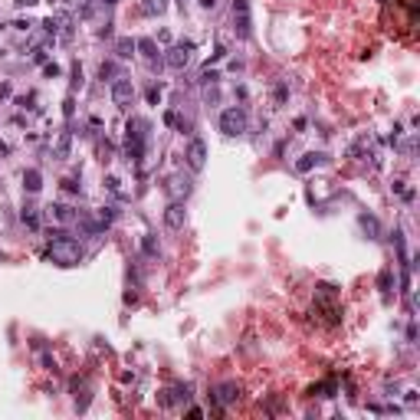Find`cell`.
Instances as JSON below:
<instances>
[{"mask_svg": "<svg viewBox=\"0 0 420 420\" xmlns=\"http://www.w3.org/2000/svg\"><path fill=\"white\" fill-rule=\"evenodd\" d=\"M46 260H53L56 266H79V263H82V243H79V240H73L66 230H53L50 233Z\"/></svg>", "mask_w": 420, "mask_h": 420, "instance_id": "6da1fadb", "label": "cell"}, {"mask_svg": "<svg viewBox=\"0 0 420 420\" xmlns=\"http://www.w3.org/2000/svg\"><path fill=\"white\" fill-rule=\"evenodd\" d=\"M148 135H151V125H148L145 119H128V125H125V154H128V161L142 165V158L148 151Z\"/></svg>", "mask_w": 420, "mask_h": 420, "instance_id": "7a4b0ae2", "label": "cell"}, {"mask_svg": "<svg viewBox=\"0 0 420 420\" xmlns=\"http://www.w3.org/2000/svg\"><path fill=\"white\" fill-rule=\"evenodd\" d=\"M220 131L227 138L243 135V131H246V112H243V108H240V105L223 108V112H220Z\"/></svg>", "mask_w": 420, "mask_h": 420, "instance_id": "3957f363", "label": "cell"}, {"mask_svg": "<svg viewBox=\"0 0 420 420\" xmlns=\"http://www.w3.org/2000/svg\"><path fill=\"white\" fill-rule=\"evenodd\" d=\"M233 30H237L240 40H250V36H253V10H250V0H233Z\"/></svg>", "mask_w": 420, "mask_h": 420, "instance_id": "277c9868", "label": "cell"}, {"mask_svg": "<svg viewBox=\"0 0 420 420\" xmlns=\"http://www.w3.org/2000/svg\"><path fill=\"white\" fill-rule=\"evenodd\" d=\"M237 401H240V384L237 381H220V384L210 387V404H214L217 410L230 407V404H237Z\"/></svg>", "mask_w": 420, "mask_h": 420, "instance_id": "5b68a950", "label": "cell"}, {"mask_svg": "<svg viewBox=\"0 0 420 420\" xmlns=\"http://www.w3.org/2000/svg\"><path fill=\"white\" fill-rule=\"evenodd\" d=\"M112 102L119 108H131V102H135V82L128 76H119L112 82Z\"/></svg>", "mask_w": 420, "mask_h": 420, "instance_id": "8992f818", "label": "cell"}, {"mask_svg": "<svg viewBox=\"0 0 420 420\" xmlns=\"http://www.w3.org/2000/svg\"><path fill=\"white\" fill-rule=\"evenodd\" d=\"M184 158H188V168L194 171V174H197V171H204V165H207V145H204V138H191Z\"/></svg>", "mask_w": 420, "mask_h": 420, "instance_id": "52a82bcc", "label": "cell"}, {"mask_svg": "<svg viewBox=\"0 0 420 420\" xmlns=\"http://www.w3.org/2000/svg\"><path fill=\"white\" fill-rule=\"evenodd\" d=\"M191 53H194V43H191V40H188V43H177V46H171V50H168L165 63H168L171 69H177V73H181V69L191 63Z\"/></svg>", "mask_w": 420, "mask_h": 420, "instance_id": "ba28073f", "label": "cell"}, {"mask_svg": "<svg viewBox=\"0 0 420 420\" xmlns=\"http://www.w3.org/2000/svg\"><path fill=\"white\" fill-rule=\"evenodd\" d=\"M188 223V210H184V200H171L165 207V227L168 230H184Z\"/></svg>", "mask_w": 420, "mask_h": 420, "instance_id": "9c48e42d", "label": "cell"}, {"mask_svg": "<svg viewBox=\"0 0 420 420\" xmlns=\"http://www.w3.org/2000/svg\"><path fill=\"white\" fill-rule=\"evenodd\" d=\"M165 191H168V197L171 200H184L191 194V177H184V174H171L168 181H165Z\"/></svg>", "mask_w": 420, "mask_h": 420, "instance_id": "30bf717a", "label": "cell"}, {"mask_svg": "<svg viewBox=\"0 0 420 420\" xmlns=\"http://www.w3.org/2000/svg\"><path fill=\"white\" fill-rule=\"evenodd\" d=\"M135 50L145 56V63L151 66V69H161V53H158V46H154L151 36H142V40H135Z\"/></svg>", "mask_w": 420, "mask_h": 420, "instance_id": "8fae6325", "label": "cell"}, {"mask_svg": "<svg viewBox=\"0 0 420 420\" xmlns=\"http://www.w3.org/2000/svg\"><path fill=\"white\" fill-rule=\"evenodd\" d=\"M325 161H329V154H325V151H306L299 161H295V171H299V174H309L312 168L325 165Z\"/></svg>", "mask_w": 420, "mask_h": 420, "instance_id": "7c38bea8", "label": "cell"}, {"mask_svg": "<svg viewBox=\"0 0 420 420\" xmlns=\"http://www.w3.org/2000/svg\"><path fill=\"white\" fill-rule=\"evenodd\" d=\"M46 214H50L56 223H63V227L76 223V217H79V214H76V210L69 207V204H50V207H46Z\"/></svg>", "mask_w": 420, "mask_h": 420, "instance_id": "4fadbf2b", "label": "cell"}, {"mask_svg": "<svg viewBox=\"0 0 420 420\" xmlns=\"http://www.w3.org/2000/svg\"><path fill=\"white\" fill-rule=\"evenodd\" d=\"M23 191L27 194H40L43 191V174L36 168H27L23 171Z\"/></svg>", "mask_w": 420, "mask_h": 420, "instance_id": "5bb4252c", "label": "cell"}, {"mask_svg": "<svg viewBox=\"0 0 420 420\" xmlns=\"http://www.w3.org/2000/svg\"><path fill=\"white\" fill-rule=\"evenodd\" d=\"M138 10L145 13V17H161V13L168 10V0H142V7Z\"/></svg>", "mask_w": 420, "mask_h": 420, "instance_id": "9a60e30c", "label": "cell"}, {"mask_svg": "<svg viewBox=\"0 0 420 420\" xmlns=\"http://www.w3.org/2000/svg\"><path fill=\"white\" fill-rule=\"evenodd\" d=\"M69 151H73V131L66 128L63 135H59V142H56V161H66Z\"/></svg>", "mask_w": 420, "mask_h": 420, "instance_id": "2e32d148", "label": "cell"}, {"mask_svg": "<svg viewBox=\"0 0 420 420\" xmlns=\"http://www.w3.org/2000/svg\"><path fill=\"white\" fill-rule=\"evenodd\" d=\"M115 56H119V59H131V56H135V40H131V36L115 40Z\"/></svg>", "mask_w": 420, "mask_h": 420, "instance_id": "e0dca14e", "label": "cell"}, {"mask_svg": "<svg viewBox=\"0 0 420 420\" xmlns=\"http://www.w3.org/2000/svg\"><path fill=\"white\" fill-rule=\"evenodd\" d=\"M20 220L27 223L30 230H40V214H36V207H33V204H23V210H20Z\"/></svg>", "mask_w": 420, "mask_h": 420, "instance_id": "ac0fdd59", "label": "cell"}, {"mask_svg": "<svg viewBox=\"0 0 420 420\" xmlns=\"http://www.w3.org/2000/svg\"><path fill=\"white\" fill-rule=\"evenodd\" d=\"M168 398H171V404H188V401L194 398V394H191V384H177V387H171Z\"/></svg>", "mask_w": 420, "mask_h": 420, "instance_id": "d6986e66", "label": "cell"}, {"mask_svg": "<svg viewBox=\"0 0 420 420\" xmlns=\"http://www.w3.org/2000/svg\"><path fill=\"white\" fill-rule=\"evenodd\" d=\"M142 253L148 256V260H158V256H161V246H158V240H154L151 233H145V237H142Z\"/></svg>", "mask_w": 420, "mask_h": 420, "instance_id": "ffe728a7", "label": "cell"}, {"mask_svg": "<svg viewBox=\"0 0 420 420\" xmlns=\"http://www.w3.org/2000/svg\"><path fill=\"white\" fill-rule=\"evenodd\" d=\"M358 223H361V230L368 233L371 240H378V233H381V227H378V220H375V217H371V214H361V217H358Z\"/></svg>", "mask_w": 420, "mask_h": 420, "instance_id": "44dd1931", "label": "cell"}, {"mask_svg": "<svg viewBox=\"0 0 420 420\" xmlns=\"http://www.w3.org/2000/svg\"><path fill=\"white\" fill-rule=\"evenodd\" d=\"M309 394H318V398H335V381H322V384H312L309 387Z\"/></svg>", "mask_w": 420, "mask_h": 420, "instance_id": "7402d4cb", "label": "cell"}, {"mask_svg": "<svg viewBox=\"0 0 420 420\" xmlns=\"http://www.w3.org/2000/svg\"><path fill=\"white\" fill-rule=\"evenodd\" d=\"M391 286H394V273H391V269H381V273H378V289L384 292V299L391 295Z\"/></svg>", "mask_w": 420, "mask_h": 420, "instance_id": "603a6c76", "label": "cell"}, {"mask_svg": "<svg viewBox=\"0 0 420 420\" xmlns=\"http://www.w3.org/2000/svg\"><path fill=\"white\" fill-rule=\"evenodd\" d=\"M99 79H108V82H115V79H119V69H115V63H102V66H99Z\"/></svg>", "mask_w": 420, "mask_h": 420, "instance_id": "cb8c5ba5", "label": "cell"}, {"mask_svg": "<svg viewBox=\"0 0 420 420\" xmlns=\"http://www.w3.org/2000/svg\"><path fill=\"white\" fill-rule=\"evenodd\" d=\"M69 76H73V79H69V89H82V66L79 63H73V69H69Z\"/></svg>", "mask_w": 420, "mask_h": 420, "instance_id": "d4e9b609", "label": "cell"}, {"mask_svg": "<svg viewBox=\"0 0 420 420\" xmlns=\"http://www.w3.org/2000/svg\"><path fill=\"white\" fill-rule=\"evenodd\" d=\"M286 99H289V85H286V82H276V89H273V102H276V105H286Z\"/></svg>", "mask_w": 420, "mask_h": 420, "instance_id": "484cf974", "label": "cell"}, {"mask_svg": "<svg viewBox=\"0 0 420 420\" xmlns=\"http://www.w3.org/2000/svg\"><path fill=\"white\" fill-rule=\"evenodd\" d=\"M217 79H220V73H217V69H210V66H207L204 73H200V79H197V82H200V85H217Z\"/></svg>", "mask_w": 420, "mask_h": 420, "instance_id": "4316f807", "label": "cell"}, {"mask_svg": "<svg viewBox=\"0 0 420 420\" xmlns=\"http://www.w3.org/2000/svg\"><path fill=\"white\" fill-rule=\"evenodd\" d=\"M59 27H63V17H46V20H43V30H46L50 36L59 33Z\"/></svg>", "mask_w": 420, "mask_h": 420, "instance_id": "83f0119b", "label": "cell"}, {"mask_svg": "<svg viewBox=\"0 0 420 420\" xmlns=\"http://www.w3.org/2000/svg\"><path fill=\"white\" fill-rule=\"evenodd\" d=\"M112 220H115V207H112V204H108V207H99V223L108 227Z\"/></svg>", "mask_w": 420, "mask_h": 420, "instance_id": "f1b7e54d", "label": "cell"}, {"mask_svg": "<svg viewBox=\"0 0 420 420\" xmlns=\"http://www.w3.org/2000/svg\"><path fill=\"white\" fill-rule=\"evenodd\" d=\"M145 96H148V102H151V105H158L161 102V85H148Z\"/></svg>", "mask_w": 420, "mask_h": 420, "instance_id": "f546056e", "label": "cell"}, {"mask_svg": "<svg viewBox=\"0 0 420 420\" xmlns=\"http://www.w3.org/2000/svg\"><path fill=\"white\" fill-rule=\"evenodd\" d=\"M63 115H66V119H73V115H76V99H73V92H69L66 102H63Z\"/></svg>", "mask_w": 420, "mask_h": 420, "instance_id": "4dcf8cb0", "label": "cell"}, {"mask_svg": "<svg viewBox=\"0 0 420 420\" xmlns=\"http://www.w3.org/2000/svg\"><path fill=\"white\" fill-rule=\"evenodd\" d=\"M105 184H108V191H112L115 197H122V181H119V177H108Z\"/></svg>", "mask_w": 420, "mask_h": 420, "instance_id": "1f68e13d", "label": "cell"}, {"mask_svg": "<svg viewBox=\"0 0 420 420\" xmlns=\"http://www.w3.org/2000/svg\"><path fill=\"white\" fill-rule=\"evenodd\" d=\"M63 191H66V194H79V184H76V177H66V181H63Z\"/></svg>", "mask_w": 420, "mask_h": 420, "instance_id": "d6a6232c", "label": "cell"}, {"mask_svg": "<svg viewBox=\"0 0 420 420\" xmlns=\"http://www.w3.org/2000/svg\"><path fill=\"white\" fill-rule=\"evenodd\" d=\"M223 56H227V46H223V43H217V50H214V56H210V63H220Z\"/></svg>", "mask_w": 420, "mask_h": 420, "instance_id": "836d02e7", "label": "cell"}, {"mask_svg": "<svg viewBox=\"0 0 420 420\" xmlns=\"http://www.w3.org/2000/svg\"><path fill=\"white\" fill-rule=\"evenodd\" d=\"M165 122H168V125H181V115H177L174 108H168V112H165Z\"/></svg>", "mask_w": 420, "mask_h": 420, "instance_id": "e575fe53", "label": "cell"}, {"mask_svg": "<svg viewBox=\"0 0 420 420\" xmlns=\"http://www.w3.org/2000/svg\"><path fill=\"white\" fill-rule=\"evenodd\" d=\"M10 96H13V85L4 82V85H0V99H10Z\"/></svg>", "mask_w": 420, "mask_h": 420, "instance_id": "d590c367", "label": "cell"}, {"mask_svg": "<svg viewBox=\"0 0 420 420\" xmlns=\"http://www.w3.org/2000/svg\"><path fill=\"white\" fill-rule=\"evenodd\" d=\"M13 30H20V33H27V30H30V20H13Z\"/></svg>", "mask_w": 420, "mask_h": 420, "instance_id": "8d00e7d4", "label": "cell"}, {"mask_svg": "<svg viewBox=\"0 0 420 420\" xmlns=\"http://www.w3.org/2000/svg\"><path fill=\"white\" fill-rule=\"evenodd\" d=\"M33 63H43L46 66V50H33Z\"/></svg>", "mask_w": 420, "mask_h": 420, "instance_id": "74e56055", "label": "cell"}, {"mask_svg": "<svg viewBox=\"0 0 420 420\" xmlns=\"http://www.w3.org/2000/svg\"><path fill=\"white\" fill-rule=\"evenodd\" d=\"M43 69H46V76H59V66L56 63H46Z\"/></svg>", "mask_w": 420, "mask_h": 420, "instance_id": "f35d334b", "label": "cell"}, {"mask_svg": "<svg viewBox=\"0 0 420 420\" xmlns=\"http://www.w3.org/2000/svg\"><path fill=\"white\" fill-rule=\"evenodd\" d=\"M13 4H17L20 10H23V7H36V4H40V0H13Z\"/></svg>", "mask_w": 420, "mask_h": 420, "instance_id": "ab89813d", "label": "cell"}, {"mask_svg": "<svg viewBox=\"0 0 420 420\" xmlns=\"http://www.w3.org/2000/svg\"><path fill=\"white\" fill-rule=\"evenodd\" d=\"M197 4L204 7V10H214V7H217V0H197Z\"/></svg>", "mask_w": 420, "mask_h": 420, "instance_id": "60d3db41", "label": "cell"}, {"mask_svg": "<svg viewBox=\"0 0 420 420\" xmlns=\"http://www.w3.org/2000/svg\"><path fill=\"white\" fill-rule=\"evenodd\" d=\"M102 4H105V7H115V4H119V0H102Z\"/></svg>", "mask_w": 420, "mask_h": 420, "instance_id": "b9f144b4", "label": "cell"}]
</instances>
